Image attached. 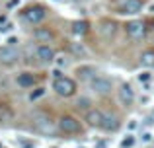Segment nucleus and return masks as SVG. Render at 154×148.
Instances as JSON below:
<instances>
[{
  "label": "nucleus",
  "instance_id": "nucleus-1",
  "mask_svg": "<svg viewBox=\"0 0 154 148\" xmlns=\"http://www.w3.org/2000/svg\"><path fill=\"white\" fill-rule=\"evenodd\" d=\"M53 90H55L59 95H63V98H68V95L74 94L76 82H74L72 78H66V76H63V78H59V80H55V82H53Z\"/></svg>",
  "mask_w": 154,
  "mask_h": 148
},
{
  "label": "nucleus",
  "instance_id": "nucleus-2",
  "mask_svg": "<svg viewBox=\"0 0 154 148\" xmlns=\"http://www.w3.org/2000/svg\"><path fill=\"white\" fill-rule=\"evenodd\" d=\"M90 88L96 92V94L105 95V94H109V92H111L113 82L109 78H105V76H96L94 80H90Z\"/></svg>",
  "mask_w": 154,
  "mask_h": 148
},
{
  "label": "nucleus",
  "instance_id": "nucleus-3",
  "mask_svg": "<svg viewBox=\"0 0 154 148\" xmlns=\"http://www.w3.org/2000/svg\"><path fill=\"white\" fill-rule=\"evenodd\" d=\"M33 127H35V131L41 133V134H53V131H55L51 119L47 117V115H43V113L33 115Z\"/></svg>",
  "mask_w": 154,
  "mask_h": 148
},
{
  "label": "nucleus",
  "instance_id": "nucleus-4",
  "mask_svg": "<svg viewBox=\"0 0 154 148\" xmlns=\"http://www.w3.org/2000/svg\"><path fill=\"white\" fill-rule=\"evenodd\" d=\"M18 61H20V51L16 47H10V45L0 47V62L2 65H14Z\"/></svg>",
  "mask_w": 154,
  "mask_h": 148
},
{
  "label": "nucleus",
  "instance_id": "nucleus-5",
  "mask_svg": "<svg viewBox=\"0 0 154 148\" xmlns=\"http://www.w3.org/2000/svg\"><path fill=\"white\" fill-rule=\"evenodd\" d=\"M22 16H23L26 22L37 23V22H41V20L45 18V8L43 6H29V8H26V10L22 12Z\"/></svg>",
  "mask_w": 154,
  "mask_h": 148
},
{
  "label": "nucleus",
  "instance_id": "nucleus-6",
  "mask_svg": "<svg viewBox=\"0 0 154 148\" xmlns=\"http://www.w3.org/2000/svg\"><path fill=\"white\" fill-rule=\"evenodd\" d=\"M59 129L63 131V133H68V134H74L80 131V121H76L74 117H70V115H64V117L59 119Z\"/></svg>",
  "mask_w": 154,
  "mask_h": 148
},
{
  "label": "nucleus",
  "instance_id": "nucleus-7",
  "mask_svg": "<svg viewBox=\"0 0 154 148\" xmlns=\"http://www.w3.org/2000/svg\"><path fill=\"white\" fill-rule=\"evenodd\" d=\"M125 29H127V35L131 39H143L144 33H146V27H144L143 22H139V20H133V22H129L127 26H125Z\"/></svg>",
  "mask_w": 154,
  "mask_h": 148
},
{
  "label": "nucleus",
  "instance_id": "nucleus-8",
  "mask_svg": "<svg viewBox=\"0 0 154 148\" xmlns=\"http://www.w3.org/2000/svg\"><path fill=\"white\" fill-rule=\"evenodd\" d=\"M117 95H119V101L123 103V105H131V103L135 101V90H133L131 84H123V86L119 88V92H117Z\"/></svg>",
  "mask_w": 154,
  "mask_h": 148
},
{
  "label": "nucleus",
  "instance_id": "nucleus-9",
  "mask_svg": "<svg viewBox=\"0 0 154 148\" xmlns=\"http://www.w3.org/2000/svg\"><path fill=\"white\" fill-rule=\"evenodd\" d=\"M119 8L121 14H139L143 4H140V0H121Z\"/></svg>",
  "mask_w": 154,
  "mask_h": 148
},
{
  "label": "nucleus",
  "instance_id": "nucleus-10",
  "mask_svg": "<svg viewBox=\"0 0 154 148\" xmlns=\"http://www.w3.org/2000/svg\"><path fill=\"white\" fill-rule=\"evenodd\" d=\"M86 121L90 127H102L103 123V111L102 109H90L86 113Z\"/></svg>",
  "mask_w": 154,
  "mask_h": 148
},
{
  "label": "nucleus",
  "instance_id": "nucleus-11",
  "mask_svg": "<svg viewBox=\"0 0 154 148\" xmlns=\"http://www.w3.org/2000/svg\"><path fill=\"white\" fill-rule=\"evenodd\" d=\"M103 131H117L119 129V117L115 113H103V123H102Z\"/></svg>",
  "mask_w": 154,
  "mask_h": 148
},
{
  "label": "nucleus",
  "instance_id": "nucleus-12",
  "mask_svg": "<svg viewBox=\"0 0 154 148\" xmlns=\"http://www.w3.org/2000/svg\"><path fill=\"white\" fill-rule=\"evenodd\" d=\"M37 59L41 62H51V61H55V49L49 45H41L37 49Z\"/></svg>",
  "mask_w": 154,
  "mask_h": 148
},
{
  "label": "nucleus",
  "instance_id": "nucleus-13",
  "mask_svg": "<svg viewBox=\"0 0 154 148\" xmlns=\"http://www.w3.org/2000/svg\"><path fill=\"white\" fill-rule=\"evenodd\" d=\"M33 84H35V76L31 74V72L18 74V86H22V88H33Z\"/></svg>",
  "mask_w": 154,
  "mask_h": 148
},
{
  "label": "nucleus",
  "instance_id": "nucleus-14",
  "mask_svg": "<svg viewBox=\"0 0 154 148\" xmlns=\"http://www.w3.org/2000/svg\"><path fill=\"white\" fill-rule=\"evenodd\" d=\"M76 74L82 80H94L96 78V68L94 66H78V68H76Z\"/></svg>",
  "mask_w": 154,
  "mask_h": 148
},
{
  "label": "nucleus",
  "instance_id": "nucleus-15",
  "mask_svg": "<svg viewBox=\"0 0 154 148\" xmlns=\"http://www.w3.org/2000/svg\"><path fill=\"white\" fill-rule=\"evenodd\" d=\"M140 65H143L144 68H152L154 66V51L152 49L144 51V53L140 55Z\"/></svg>",
  "mask_w": 154,
  "mask_h": 148
},
{
  "label": "nucleus",
  "instance_id": "nucleus-16",
  "mask_svg": "<svg viewBox=\"0 0 154 148\" xmlns=\"http://www.w3.org/2000/svg\"><path fill=\"white\" fill-rule=\"evenodd\" d=\"M33 37L37 39V41H41V43H49L51 39H53V33H51L49 29H43V27H39V29H35Z\"/></svg>",
  "mask_w": 154,
  "mask_h": 148
},
{
  "label": "nucleus",
  "instance_id": "nucleus-17",
  "mask_svg": "<svg viewBox=\"0 0 154 148\" xmlns=\"http://www.w3.org/2000/svg\"><path fill=\"white\" fill-rule=\"evenodd\" d=\"M12 117H14L12 109L6 105V103H0V123H8V121H12Z\"/></svg>",
  "mask_w": 154,
  "mask_h": 148
},
{
  "label": "nucleus",
  "instance_id": "nucleus-18",
  "mask_svg": "<svg viewBox=\"0 0 154 148\" xmlns=\"http://www.w3.org/2000/svg\"><path fill=\"white\" fill-rule=\"evenodd\" d=\"M100 33L105 35V37L113 35V33H115V23H113V22H103L102 27H100Z\"/></svg>",
  "mask_w": 154,
  "mask_h": 148
},
{
  "label": "nucleus",
  "instance_id": "nucleus-19",
  "mask_svg": "<svg viewBox=\"0 0 154 148\" xmlns=\"http://www.w3.org/2000/svg\"><path fill=\"white\" fill-rule=\"evenodd\" d=\"M72 31H74L76 35H84L88 31V23L86 22H74L72 23Z\"/></svg>",
  "mask_w": 154,
  "mask_h": 148
},
{
  "label": "nucleus",
  "instance_id": "nucleus-20",
  "mask_svg": "<svg viewBox=\"0 0 154 148\" xmlns=\"http://www.w3.org/2000/svg\"><path fill=\"white\" fill-rule=\"evenodd\" d=\"M43 95H45V88H35V90L29 94V101H35V99L43 98Z\"/></svg>",
  "mask_w": 154,
  "mask_h": 148
},
{
  "label": "nucleus",
  "instance_id": "nucleus-21",
  "mask_svg": "<svg viewBox=\"0 0 154 148\" xmlns=\"http://www.w3.org/2000/svg\"><path fill=\"white\" fill-rule=\"evenodd\" d=\"M133 144H135V137L127 134V138H123V142H121V148H131Z\"/></svg>",
  "mask_w": 154,
  "mask_h": 148
},
{
  "label": "nucleus",
  "instance_id": "nucleus-22",
  "mask_svg": "<svg viewBox=\"0 0 154 148\" xmlns=\"http://www.w3.org/2000/svg\"><path fill=\"white\" fill-rule=\"evenodd\" d=\"M88 105H90V99L88 98H80L78 101H76V107H78V109H88ZM90 111V109H88Z\"/></svg>",
  "mask_w": 154,
  "mask_h": 148
},
{
  "label": "nucleus",
  "instance_id": "nucleus-23",
  "mask_svg": "<svg viewBox=\"0 0 154 148\" xmlns=\"http://www.w3.org/2000/svg\"><path fill=\"white\" fill-rule=\"evenodd\" d=\"M72 51H74L76 55H86L84 47H82V45H78V43H72Z\"/></svg>",
  "mask_w": 154,
  "mask_h": 148
},
{
  "label": "nucleus",
  "instance_id": "nucleus-24",
  "mask_svg": "<svg viewBox=\"0 0 154 148\" xmlns=\"http://www.w3.org/2000/svg\"><path fill=\"white\" fill-rule=\"evenodd\" d=\"M139 80H140V82H148V80H150V72H140Z\"/></svg>",
  "mask_w": 154,
  "mask_h": 148
},
{
  "label": "nucleus",
  "instance_id": "nucleus-25",
  "mask_svg": "<svg viewBox=\"0 0 154 148\" xmlns=\"http://www.w3.org/2000/svg\"><path fill=\"white\" fill-rule=\"evenodd\" d=\"M140 138H143V142H150L152 140V134L150 133H143V137H140Z\"/></svg>",
  "mask_w": 154,
  "mask_h": 148
},
{
  "label": "nucleus",
  "instance_id": "nucleus-26",
  "mask_svg": "<svg viewBox=\"0 0 154 148\" xmlns=\"http://www.w3.org/2000/svg\"><path fill=\"white\" fill-rule=\"evenodd\" d=\"M53 78H55V80L63 78V74H60V70H59V68H55V70H53Z\"/></svg>",
  "mask_w": 154,
  "mask_h": 148
},
{
  "label": "nucleus",
  "instance_id": "nucleus-27",
  "mask_svg": "<svg viewBox=\"0 0 154 148\" xmlns=\"http://www.w3.org/2000/svg\"><path fill=\"white\" fill-rule=\"evenodd\" d=\"M6 26V16H0V27Z\"/></svg>",
  "mask_w": 154,
  "mask_h": 148
},
{
  "label": "nucleus",
  "instance_id": "nucleus-28",
  "mask_svg": "<svg viewBox=\"0 0 154 148\" xmlns=\"http://www.w3.org/2000/svg\"><path fill=\"white\" fill-rule=\"evenodd\" d=\"M57 65H59V66H64V65H66V61H64V59H59V61H57Z\"/></svg>",
  "mask_w": 154,
  "mask_h": 148
},
{
  "label": "nucleus",
  "instance_id": "nucleus-29",
  "mask_svg": "<svg viewBox=\"0 0 154 148\" xmlns=\"http://www.w3.org/2000/svg\"><path fill=\"white\" fill-rule=\"evenodd\" d=\"M152 12H154V6H152Z\"/></svg>",
  "mask_w": 154,
  "mask_h": 148
}]
</instances>
